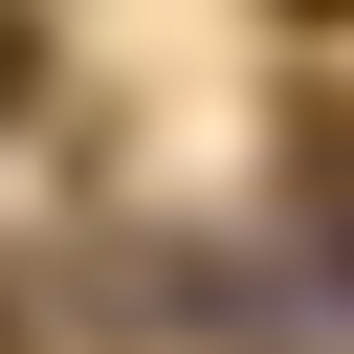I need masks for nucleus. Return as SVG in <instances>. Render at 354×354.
I'll return each instance as SVG.
<instances>
[{
	"instance_id": "1",
	"label": "nucleus",
	"mask_w": 354,
	"mask_h": 354,
	"mask_svg": "<svg viewBox=\"0 0 354 354\" xmlns=\"http://www.w3.org/2000/svg\"><path fill=\"white\" fill-rule=\"evenodd\" d=\"M22 66H44V22H22V0H0V111H22Z\"/></svg>"
}]
</instances>
